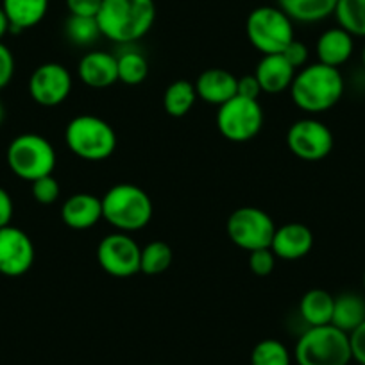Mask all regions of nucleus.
<instances>
[{"label":"nucleus","mask_w":365,"mask_h":365,"mask_svg":"<svg viewBox=\"0 0 365 365\" xmlns=\"http://www.w3.org/2000/svg\"><path fill=\"white\" fill-rule=\"evenodd\" d=\"M312 247H314V233L310 227L301 222H289L283 224L282 227H276L270 244V251L276 255V258L287 262L304 258Z\"/></svg>","instance_id":"4468645a"},{"label":"nucleus","mask_w":365,"mask_h":365,"mask_svg":"<svg viewBox=\"0 0 365 365\" xmlns=\"http://www.w3.org/2000/svg\"><path fill=\"white\" fill-rule=\"evenodd\" d=\"M344 88L346 83L339 68L319 61L310 63L296 72L290 86V99L307 113H324L340 103Z\"/></svg>","instance_id":"f257e3e1"},{"label":"nucleus","mask_w":365,"mask_h":365,"mask_svg":"<svg viewBox=\"0 0 365 365\" xmlns=\"http://www.w3.org/2000/svg\"><path fill=\"white\" fill-rule=\"evenodd\" d=\"M142 247L129 233L115 231L106 235L97 247L101 269L113 278H131L140 272Z\"/></svg>","instance_id":"9d476101"},{"label":"nucleus","mask_w":365,"mask_h":365,"mask_svg":"<svg viewBox=\"0 0 365 365\" xmlns=\"http://www.w3.org/2000/svg\"><path fill=\"white\" fill-rule=\"evenodd\" d=\"M249 269L255 276L265 278L269 274H272L274 267H276V255L270 251V247L258 249V251L249 252Z\"/></svg>","instance_id":"7c9ffc66"},{"label":"nucleus","mask_w":365,"mask_h":365,"mask_svg":"<svg viewBox=\"0 0 365 365\" xmlns=\"http://www.w3.org/2000/svg\"><path fill=\"white\" fill-rule=\"evenodd\" d=\"M364 289H365V270H364Z\"/></svg>","instance_id":"a19ab883"},{"label":"nucleus","mask_w":365,"mask_h":365,"mask_svg":"<svg viewBox=\"0 0 365 365\" xmlns=\"http://www.w3.org/2000/svg\"><path fill=\"white\" fill-rule=\"evenodd\" d=\"M353 52L354 36H351L342 27L326 29L319 36L317 45H315V54H317L319 63L333 66V68H340L344 63L349 61Z\"/></svg>","instance_id":"6ab92c4d"},{"label":"nucleus","mask_w":365,"mask_h":365,"mask_svg":"<svg viewBox=\"0 0 365 365\" xmlns=\"http://www.w3.org/2000/svg\"><path fill=\"white\" fill-rule=\"evenodd\" d=\"M172 247L163 240H154L142 247V256H140V272L147 276H158L168 270L172 265Z\"/></svg>","instance_id":"a878e982"},{"label":"nucleus","mask_w":365,"mask_h":365,"mask_svg":"<svg viewBox=\"0 0 365 365\" xmlns=\"http://www.w3.org/2000/svg\"><path fill=\"white\" fill-rule=\"evenodd\" d=\"M365 321V299L354 292H344L335 297L331 324L349 335Z\"/></svg>","instance_id":"4be33fe9"},{"label":"nucleus","mask_w":365,"mask_h":365,"mask_svg":"<svg viewBox=\"0 0 365 365\" xmlns=\"http://www.w3.org/2000/svg\"><path fill=\"white\" fill-rule=\"evenodd\" d=\"M335 6L336 0H278V8L299 24L322 22L335 13Z\"/></svg>","instance_id":"412c9836"},{"label":"nucleus","mask_w":365,"mask_h":365,"mask_svg":"<svg viewBox=\"0 0 365 365\" xmlns=\"http://www.w3.org/2000/svg\"><path fill=\"white\" fill-rule=\"evenodd\" d=\"M262 125L263 110L258 101L235 96L217 111V129L230 142H249L262 131Z\"/></svg>","instance_id":"1a4fd4ad"},{"label":"nucleus","mask_w":365,"mask_h":365,"mask_svg":"<svg viewBox=\"0 0 365 365\" xmlns=\"http://www.w3.org/2000/svg\"><path fill=\"white\" fill-rule=\"evenodd\" d=\"M194 84L197 99L213 106H222L237 96L238 77L224 68H208L197 77Z\"/></svg>","instance_id":"a211bd4d"},{"label":"nucleus","mask_w":365,"mask_h":365,"mask_svg":"<svg viewBox=\"0 0 365 365\" xmlns=\"http://www.w3.org/2000/svg\"><path fill=\"white\" fill-rule=\"evenodd\" d=\"M34 263V244L20 227H0V274L8 278H20Z\"/></svg>","instance_id":"ddd939ff"},{"label":"nucleus","mask_w":365,"mask_h":365,"mask_svg":"<svg viewBox=\"0 0 365 365\" xmlns=\"http://www.w3.org/2000/svg\"><path fill=\"white\" fill-rule=\"evenodd\" d=\"M9 20L8 16H6L4 9H2V6H0V41H2V38L6 36V34L9 33Z\"/></svg>","instance_id":"4c0bfd02"},{"label":"nucleus","mask_w":365,"mask_h":365,"mask_svg":"<svg viewBox=\"0 0 365 365\" xmlns=\"http://www.w3.org/2000/svg\"><path fill=\"white\" fill-rule=\"evenodd\" d=\"M31 194H33L34 201L40 205H54L61 195V187H59L58 179L54 175H43V178L36 179L31 182Z\"/></svg>","instance_id":"c756f323"},{"label":"nucleus","mask_w":365,"mask_h":365,"mask_svg":"<svg viewBox=\"0 0 365 365\" xmlns=\"http://www.w3.org/2000/svg\"><path fill=\"white\" fill-rule=\"evenodd\" d=\"M118 61V81L128 86H138L149 76V63L140 52L128 51L117 58Z\"/></svg>","instance_id":"bb28decb"},{"label":"nucleus","mask_w":365,"mask_h":365,"mask_svg":"<svg viewBox=\"0 0 365 365\" xmlns=\"http://www.w3.org/2000/svg\"><path fill=\"white\" fill-rule=\"evenodd\" d=\"M245 34L249 43L263 56L283 54L296 40L294 22L278 6H259L252 9L245 22Z\"/></svg>","instance_id":"423d86ee"},{"label":"nucleus","mask_w":365,"mask_h":365,"mask_svg":"<svg viewBox=\"0 0 365 365\" xmlns=\"http://www.w3.org/2000/svg\"><path fill=\"white\" fill-rule=\"evenodd\" d=\"M349 344L353 360L360 365H365V321L354 331L349 333Z\"/></svg>","instance_id":"f704fd0d"},{"label":"nucleus","mask_w":365,"mask_h":365,"mask_svg":"<svg viewBox=\"0 0 365 365\" xmlns=\"http://www.w3.org/2000/svg\"><path fill=\"white\" fill-rule=\"evenodd\" d=\"M333 16L351 36L365 38V0H336Z\"/></svg>","instance_id":"393cba45"},{"label":"nucleus","mask_w":365,"mask_h":365,"mask_svg":"<svg viewBox=\"0 0 365 365\" xmlns=\"http://www.w3.org/2000/svg\"><path fill=\"white\" fill-rule=\"evenodd\" d=\"M13 212H15V206H13L11 195L6 188L0 187V227H6L11 224Z\"/></svg>","instance_id":"e433bc0d"},{"label":"nucleus","mask_w":365,"mask_h":365,"mask_svg":"<svg viewBox=\"0 0 365 365\" xmlns=\"http://www.w3.org/2000/svg\"><path fill=\"white\" fill-rule=\"evenodd\" d=\"M361 59H364V66H365V47H364V52H361Z\"/></svg>","instance_id":"ea45409f"},{"label":"nucleus","mask_w":365,"mask_h":365,"mask_svg":"<svg viewBox=\"0 0 365 365\" xmlns=\"http://www.w3.org/2000/svg\"><path fill=\"white\" fill-rule=\"evenodd\" d=\"M65 34L77 47H88V45L96 43L97 38L103 36L97 19L73 15H70L68 20L65 22Z\"/></svg>","instance_id":"cd10ccee"},{"label":"nucleus","mask_w":365,"mask_h":365,"mask_svg":"<svg viewBox=\"0 0 365 365\" xmlns=\"http://www.w3.org/2000/svg\"><path fill=\"white\" fill-rule=\"evenodd\" d=\"M335 296L322 289H312L301 297L299 314L308 326L331 324Z\"/></svg>","instance_id":"5701e85b"},{"label":"nucleus","mask_w":365,"mask_h":365,"mask_svg":"<svg viewBox=\"0 0 365 365\" xmlns=\"http://www.w3.org/2000/svg\"><path fill=\"white\" fill-rule=\"evenodd\" d=\"M154 20V0H103L97 15L101 34L118 45L142 40L153 29Z\"/></svg>","instance_id":"f03ea898"},{"label":"nucleus","mask_w":365,"mask_h":365,"mask_svg":"<svg viewBox=\"0 0 365 365\" xmlns=\"http://www.w3.org/2000/svg\"><path fill=\"white\" fill-rule=\"evenodd\" d=\"M9 20V33H22L38 26L48 11V0H2Z\"/></svg>","instance_id":"aec40b11"},{"label":"nucleus","mask_w":365,"mask_h":365,"mask_svg":"<svg viewBox=\"0 0 365 365\" xmlns=\"http://www.w3.org/2000/svg\"><path fill=\"white\" fill-rule=\"evenodd\" d=\"M226 231L230 240L237 247L252 252L270 247L276 224L263 210L255 208V206H242L230 215Z\"/></svg>","instance_id":"6e6552de"},{"label":"nucleus","mask_w":365,"mask_h":365,"mask_svg":"<svg viewBox=\"0 0 365 365\" xmlns=\"http://www.w3.org/2000/svg\"><path fill=\"white\" fill-rule=\"evenodd\" d=\"M103 0H66V9L73 16H90L97 19Z\"/></svg>","instance_id":"2f4dec72"},{"label":"nucleus","mask_w":365,"mask_h":365,"mask_svg":"<svg viewBox=\"0 0 365 365\" xmlns=\"http://www.w3.org/2000/svg\"><path fill=\"white\" fill-rule=\"evenodd\" d=\"M6 160L16 178L33 182L54 172L58 156L52 143L45 136L24 133L11 140Z\"/></svg>","instance_id":"0eeeda50"},{"label":"nucleus","mask_w":365,"mask_h":365,"mask_svg":"<svg viewBox=\"0 0 365 365\" xmlns=\"http://www.w3.org/2000/svg\"><path fill=\"white\" fill-rule=\"evenodd\" d=\"M101 219H103V201L93 194L86 192L73 194L61 206V220L70 230H91Z\"/></svg>","instance_id":"dca6fc26"},{"label":"nucleus","mask_w":365,"mask_h":365,"mask_svg":"<svg viewBox=\"0 0 365 365\" xmlns=\"http://www.w3.org/2000/svg\"><path fill=\"white\" fill-rule=\"evenodd\" d=\"M73 79L61 63H43L29 79V96L43 108H54L65 103L72 93Z\"/></svg>","instance_id":"f8f14e48"},{"label":"nucleus","mask_w":365,"mask_h":365,"mask_svg":"<svg viewBox=\"0 0 365 365\" xmlns=\"http://www.w3.org/2000/svg\"><path fill=\"white\" fill-rule=\"evenodd\" d=\"M65 142L72 154L84 161H104L117 149L113 125L96 115H79L66 124Z\"/></svg>","instance_id":"39448f33"},{"label":"nucleus","mask_w":365,"mask_h":365,"mask_svg":"<svg viewBox=\"0 0 365 365\" xmlns=\"http://www.w3.org/2000/svg\"><path fill=\"white\" fill-rule=\"evenodd\" d=\"M296 72L297 70L287 61L283 54H267L259 59L255 77L258 79L263 93L276 96V93L290 90Z\"/></svg>","instance_id":"f3484780"},{"label":"nucleus","mask_w":365,"mask_h":365,"mask_svg":"<svg viewBox=\"0 0 365 365\" xmlns=\"http://www.w3.org/2000/svg\"><path fill=\"white\" fill-rule=\"evenodd\" d=\"M15 76V58L8 45L0 41V90L8 86Z\"/></svg>","instance_id":"72a5a7b5"},{"label":"nucleus","mask_w":365,"mask_h":365,"mask_svg":"<svg viewBox=\"0 0 365 365\" xmlns=\"http://www.w3.org/2000/svg\"><path fill=\"white\" fill-rule=\"evenodd\" d=\"M103 219L122 233H135L150 222L153 201L143 188L131 182H118L101 197Z\"/></svg>","instance_id":"7ed1b4c3"},{"label":"nucleus","mask_w":365,"mask_h":365,"mask_svg":"<svg viewBox=\"0 0 365 365\" xmlns=\"http://www.w3.org/2000/svg\"><path fill=\"white\" fill-rule=\"evenodd\" d=\"M197 101L195 84L187 79L174 81L168 84L163 93V110L165 113L174 118H181L188 115Z\"/></svg>","instance_id":"b1692460"},{"label":"nucleus","mask_w":365,"mask_h":365,"mask_svg":"<svg viewBox=\"0 0 365 365\" xmlns=\"http://www.w3.org/2000/svg\"><path fill=\"white\" fill-rule=\"evenodd\" d=\"M77 76L93 90H104L113 86L118 81L117 56L106 51H91L81 58L77 65Z\"/></svg>","instance_id":"2eb2a0df"},{"label":"nucleus","mask_w":365,"mask_h":365,"mask_svg":"<svg viewBox=\"0 0 365 365\" xmlns=\"http://www.w3.org/2000/svg\"><path fill=\"white\" fill-rule=\"evenodd\" d=\"M290 351L276 339L259 340L251 351V365H290Z\"/></svg>","instance_id":"c85d7f7f"},{"label":"nucleus","mask_w":365,"mask_h":365,"mask_svg":"<svg viewBox=\"0 0 365 365\" xmlns=\"http://www.w3.org/2000/svg\"><path fill=\"white\" fill-rule=\"evenodd\" d=\"M287 61L294 66L296 70H301L303 66L308 65V58H310V51H308L307 45L299 40H294L289 47L283 51Z\"/></svg>","instance_id":"473e14b6"},{"label":"nucleus","mask_w":365,"mask_h":365,"mask_svg":"<svg viewBox=\"0 0 365 365\" xmlns=\"http://www.w3.org/2000/svg\"><path fill=\"white\" fill-rule=\"evenodd\" d=\"M262 86H259L258 79L255 77V73L251 76H244L238 77V84H237V96L245 97V99H252L258 101V97L262 96Z\"/></svg>","instance_id":"c9c22d12"},{"label":"nucleus","mask_w":365,"mask_h":365,"mask_svg":"<svg viewBox=\"0 0 365 365\" xmlns=\"http://www.w3.org/2000/svg\"><path fill=\"white\" fill-rule=\"evenodd\" d=\"M287 145L290 153L303 161H321L331 154L335 138L324 122L317 118H299L287 133Z\"/></svg>","instance_id":"9b49d317"},{"label":"nucleus","mask_w":365,"mask_h":365,"mask_svg":"<svg viewBox=\"0 0 365 365\" xmlns=\"http://www.w3.org/2000/svg\"><path fill=\"white\" fill-rule=\"evenodd\" d=\"M4 117H6V110L4 106H2V103H0V124L4 122Z\"/></svg>","instance_id":"58836bf2"},{"label":"nucleus","mask_w":365,"mask_h":365,"mask_svg":"<svg viewBox=\"0 0 365 365\" xmlns=\"http://www.w3.org/2000/svg\"><path fill=\"white\" fill-rule=\"evenodd\" d=\"M294 356L297 365H347L353 360L349 335L333 324L308 326L294 347Z\"/></svg>","instance_id":"20e7f679"}]
</instances>
